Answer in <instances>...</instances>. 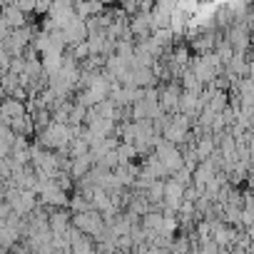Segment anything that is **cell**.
<instances>
[{
  "mask_svg": "<svg viewBox=\"0 0 254 254\" xmlns=\"http://www.w3.org/2000/svg\"><path fill=\"white\" fill-rule=\"evenodd\" d=\"M40 140H43V145H48V147H65V145L72 140V132H70L67 125H48L45 132L40 135Z\"/></svg>",
  "mask_w": 254,
  "mask_h": 254,
  "instance_id": "1",
  "label": "cell"
},
{
  "mask_svg": "<svg viewBox=\"0 0 254 254\" xmlns=\"http://www.w3.org/2000/svg\"><path fill=\"white\" fill-rule=\"evenodd\" d=\"M102 217L95 212V209H90V212H80L77 217H75V227L82 232V234H92V237H97V234H102Z\"/></svg>",
  "mask_w": 254,
  "mask_h": 254,
  "instance_id": "2",
  "label": "cell"
},
{
  "mask_svg": "<svg viewBox=\"0 0 254 254\" xmlns=\"http://www.w3.org/2000/svg\"><path fill=\"white\" fill-rule=\"evenodd\" d=\"M182 199H185V185H182L180 180L167 182V185H165V202H167L172 209H177V207L182 204Z\"/></svg>",
  "mask_w": 254,
  "mask_h": 254,
  "instance_id": "3",
  "label": "cell"
},
{
  "mask_svg": "<svg viewBox=\"0 0 254 254\" xmlns=\"http://www.w3.org/2000/svg\"><path fill=\"white\" fill-rule=\"evenodd\" d=\"M8 254H25L23 249H13V252H8Z\"/></svg>",
  "mask_w": 254,
  "mask_h": 254,
  "instance_id": "4",
  "label": "cell"
}]
</instances>
